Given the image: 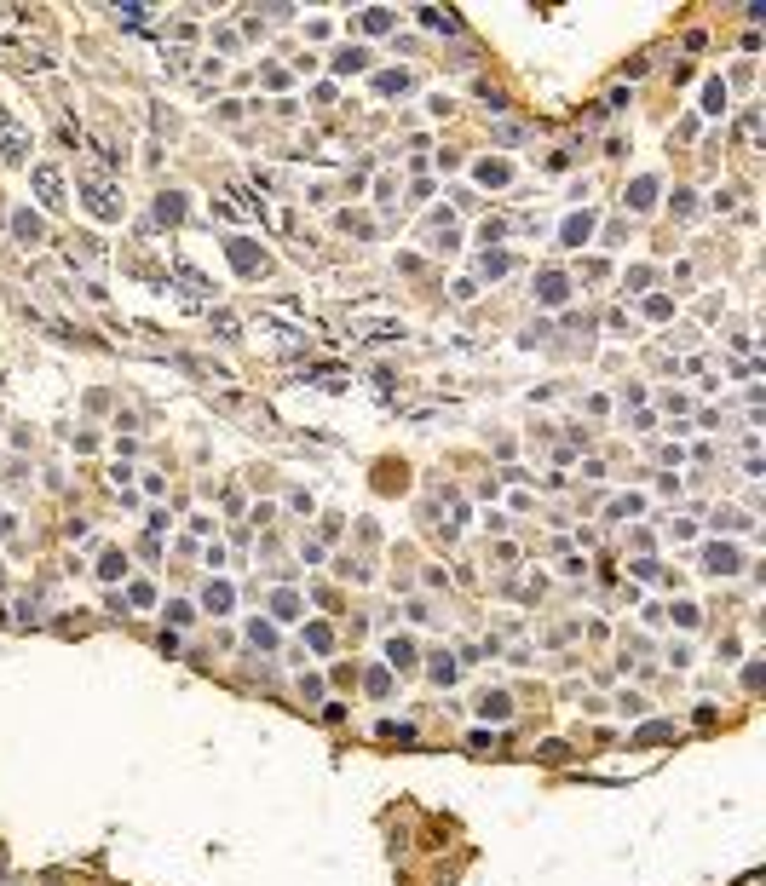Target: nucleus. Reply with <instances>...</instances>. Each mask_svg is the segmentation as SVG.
Returning <instances> with one entry per match:
<instances>
[{"label": "nucleus", "instance_id": "1", "mask_svg": "<svg viewBox=\"0 0 766 886\" xmlns=\"http://www.w3.org/2000/svg\"><path fill=\"white\" fill-rule=\"evenodd\" d=\"M35 190H40V202H47V207L64 202V179H58L52 167H35Z\"/></svg>", "mask_w": 766, "mask_h": 886}, {"label": "nucleus", "instance_id": "2", "mask_svg": "<svg viewBox=\"0 0 766 886\" xmlns=\"http://www.w3.org/2000/svg\"><path fill=\"white\" fill-rule=\"evenodd\" d=\"M87 207H93L98 219H115V213H121V202H115L110 185H87Z\"/></svg>", "mask_w": 766, "mask_h": 886}, {"label": "nucleus", "instance_id": "3", "mask_svg": "<svg viewBox=\"0 0 766 886\" xmlns=\"http://www.w3.org/2000/svg\"><path fill=\"white\" fill-rule=\"evenodd\" d=\"M231 259H236V271H242V277H253V271H265V259H260V253H253V248H248L242 236L231 242Z\"/></svg>", "mask_w": 766, "mask_h": 886}, {"label": "nucleus", "instance_id": "4", "mask_svg": "<svg viewBox=\"0 0 766 886\" xmlns=\"http://www.w3.org/2000/svg\"><path fill=\"white\" fill-rule=\"evenodd\" d=\"M703 564H709L714 575H732V570H738V553H732V547H709V558H703Z\"/></svg>", "mask_w": 766, "mask_h": 886}, {"label": "nucleus", "instance_id": "5", "mask_svg": "<svg viewBox=\"0 0 766 886\" xmlns=\"http://www.w3.org/2000/svg\"><path fill=\"white\" fill-rule=\"evenodd\" d=\"M536 294H542V299H547V305H559V299H565V277H559V271H547V277H542V288H536Z\"/></svg>", "mask_w": 766, "mask_h": 886}, {"label": "nucleus", "instance_id": "6", "mask_svg": "<svg viewBox=\"0 0 766 886\" xmlns=\"http://www.w3.org/2000/svg\"><path fill=\"white\" fill-rule=\"evenodd\" d=\"M12 231H18L23 242H40V219H35V213H18V219H12Z\"/></svg>", "mask_w": 766, "mask_h": 886}, {"label": "nucleus", "instance_id": "7", "mask_svg": "<svg viewBox=\"0 0 766 886\" xmlns=\"http://www.w3.org/2000/svg\"><path fill=\"white\" fill-rule=\"evenodd\" d=\"M363 64H369V52H363V47H346V52L334 58V69H346V75H352V69H363Z\"/></svg>", "mask_w": 766, "mask_h": 886}, {"label": "nucleus", "instance_id": "8", "mask_svg": "<svg viewBox=\"0 0 766 886\" xmlns=\"http://www.w3.org/2000/svg\"><path fill=\"white\" fill-rule=\"evenodd\" d=\"M703 110H714V115L726 110V86H720V81H709V93H703Z\"/></svg>", "mask_w": 766, "mask_h": 886}, {"label": "nucleus", "instance_id": "9", "mask_svg": "<svg viewBox=\"0 0 766 886\" xmlns=\"http://www.w3.org/2000/svg\"><path fill=\"white\" fill-rule=\"evenodd\" d=\"M651 196H657V185H651V179H640V185H634V196H628V202H634V207H651Z\"/></svg>", "mask_w": 766, "mask_h": 886}, {"label": "nucleus", "instance_id": "10", "mask_svg": "<svg viewBox=\"0 0 766 886\" xmlns=\"http://www.w3.org/2000/svg\"><path fill=\"white\" fill-rule=\"evenodd\" d=\"M582 236H588V213H582V219H571V225H565V242H582Z\"/></svg>", "mask_w": 766, "mask_h": 886}, {"label": "nucleus", "instance_id": "11", "mask_svg": "<svg viewBox=\"0 0 766 886\" xmlns=\"http://www.w3.org/2000/svg\"><path fill=\"white\" fill-rule=\"evenodd\" d=\"M387 656H392V662H398V668H404V662H409L415 650H409V639H392V650H387Z\"/></svg>", "mask_w": 766, "mask_h": 886}]
</instances>
